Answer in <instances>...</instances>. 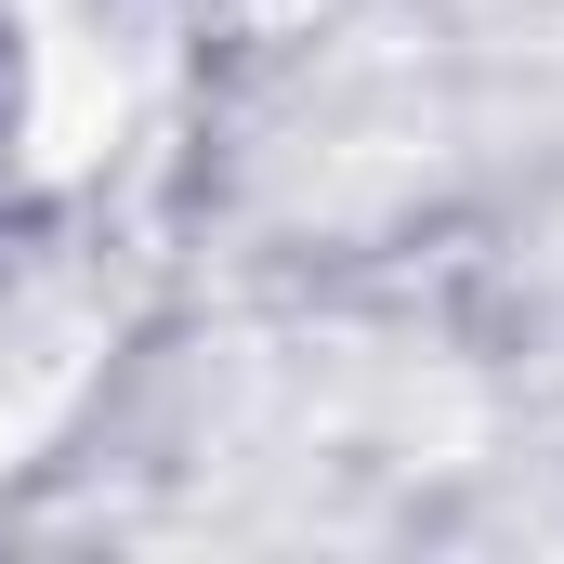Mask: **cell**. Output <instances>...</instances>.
Segmentation results:
<instances>
[{
	"label": "cell",
	"instance_id": "2",
	"mask_svg": "<svg viewBox=\"0 0 564 564\" xmlns=\"http://www.w3.org/2000/svg\"><path fill=\"white\" fill-rule=\"evenodd\" d=\"M79 368H93V315H13L0 328V473L66 421Z\"/></svg>",
	"mask_w": 564,
	"mask_h": 564
},
{
	"label": "cell",
	"instance_id": "1",
	"mask_svg": "<svg viewBox=\"0 0 564 564\" xmlns=\"http://www.w3.org/2000/svg\"><path fill=\"white\" fill-rule=\"evenodd\" d=\"M132 132V40H106V26H53L40 53H26V171H93V158H119Z\"/></svg>",
	"mask_w": 564,
	"mask_h": 564
}]
</instances>
